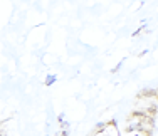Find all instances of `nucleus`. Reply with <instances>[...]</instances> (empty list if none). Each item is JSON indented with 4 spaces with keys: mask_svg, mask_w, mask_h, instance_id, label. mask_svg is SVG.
<instances>
[{
    "mask_svg": "<svg viewBox=\"0 0 158 136\" xmlns=\"http://www.w3.org/2000/svg\"><path fill=\"white\" fill-rule=\"evenodd\" d=\"M56 79H57V76H49V77L46 79V84H47V86H51L52 82H56Z\"/></svg>",
    "mask_w": 158,
    "mask_h": 136,
    "instance_id": "nucleus-1",
    "label": "nucleus"
}]
</instances>
